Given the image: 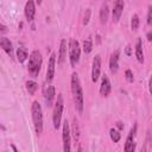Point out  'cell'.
I'll list each match as a JSON object with an SVG mask.
<instances>
[{"label": "cell", "mask_w": 152, "mask_h": 152, "mask_svg": "<svg viewBox=\"0 0 152 152\" xmlns=\"http://www.w3.org/2000/svg\"><path fill=\"white\" fill-rule=\"evenodd\" d=\"M31 113H32L34 131L37 135H40L43 132V112H42V107L38 101H33L32 107H31Z\"/></svg>", "instance_id": "3"}, {"label": "cell", "mask_w": 152, "mask_h": 152, "mask_svg": "<svg viewBox=\"0 0 152 152\" xmlns=\"http://www.w3.org/2000/svg\"><path fill=\"white\" fill-rule=\"evenodd\" d=\"M82 48H83V52L84 53H90V51L93 50V43L90 39H84L82 43Z\"/></svg>", "instance_id": "23"}, {"label": "cell", "mask_w": 152, "mask_h": 152, "mask_svg": "<svg viewBox=\"0 0 152 152\" xmlns=\"http://www.w3.org/2000/svg\"><path fill=\"white\" fill-rule=\"evenodd\" d=\"M146 37H147V40H148V42H151V40H152V32H148Z\"/></svg>", "instance_id": "30"}, {"label": "cell", "mask_w": 152, "mask_h": 152, "mask_svg": "<svg viewBox=\"0 0 152 152\" xmlns=\"http://www.w3.org/2000/svg\"><path fill=\"white\" fill-rule=\"evenodd\" d=\"M108 14H109V10L107 5H102L101 10H100V21L101 24H106L108 20Z\"/></svg>", "instance_id": "18"}, {"label": "cell", "mask_w": 152, "mask_h": 152, "mask_svg": "<svg viewBox=\"0 0 152 152\" xmlns=\"http://www.w3.org/2000/svg\"><path fill=\"white\" fill-rule=\"evenodd\" d=\"M37 88H38V84L34 81H27L26 82V90L28 91L30 95H33L36 93Z\"/></svg>", "instance_id": "21"}, {"label": "cell", "mask_w": 152, "mask_h": 152, "mask_svg": "<svg viewBox=\"0 0 152 152\" xmlns=\"http://www.w3.org/2000/svg\"><path fill=\"white\" fill-rule=\"evenodd\" d=\"M65 58H66V40L62 39L59 43V52H58V58H57L58 65H63V63L65 62Z\"/></svg>", "instance_id": "14"}, {"label": "cell", "mask_w": 152, "mask_h": 152, "mask_svg": "<svg viewBox=\"0 0 152 152\" xmlns=\"http://www.w3.org/2000/svg\"><path fill=\"white\" fill-rule=\"evenodd\" d=\"M124 6H125L124 0H115L114 7H113V11H112V18H113L114 23H118L120 20L122 11H124Z\"/></svg>", "instance_id": "10"}, {"label": "cell", "mask_w": 152, "mask_h": 152, "mask_svg": "<svg viewBox=\"0 0 152 152\" xmlns=\"http://www.w3.org/2000/svg\"><path fill=\"white\" fill-rule=\"evenodd\" d=\"M126 55H128V56L131 55V46H129V45L126 48Z\"/></svg>", "instance_id": "31"}, {"label": "cell", "mask_w": 152, "mask_h": 152, "mask_svg": "<svg viewBox=\"0 0 152 152\" xmlns=\"http://www.w3.org/2000/svg\"><path fill=\"white\" fill-rule=\"evenodd\" d=\"M116 126H118L119 129H124V125H122L121 121H118V122H116Z\"/></svg>", "instance_id": "29"}, {"label": "cell", "mask_w": 152, "mask_h": 152, "mask_svg": "<svg viewBox=\"0 0 152 152\" xmlns=\"http://www.w3.org/2000/svg\"><path fill=\"white\" fill-rule=\"evenodd\" d=\"M125 77H126V80H127L128 82H133V80H134V77H133V72H132L129 69H127V70L125 71Z\"/></svg>", "instance_id": "25"}, {"label": "cell", "mask_w": 152, "mask_h": 152, "mask_svg": "<svg viewBox=\"0 0 152 152\" xmlns=\"http://www.w3.org/2000/svg\"><path fill=\"white\" fill-rule=\"evenodd\" d=\"M17 58H18L19 63H24L26 61V58H27V50L24 46L18 48V50H17Z\"/></svg>", "instance_id": "19"}, {"label": "cell", "mask_w": 152, "mask_h": 152, "mask_svg": "<svg viewBox=\"0 0 152 152\" xmlns=\"http://www.w3.org/2000/svg\"><path fill=\"white\" fill-rule=\"evenodd\" d=\"M36 1H37V4H38V5H40V4H42V1H43V0H36Z\"/></svg>", "instance_id": "34"}, {"label": "cell", "mask_w": 152, "mask_h": 152, "mask_svg": "<svg viewBox=\"0 0 152 152\" xmlns=\"http://www.w3.org/2000/svg\"><path fill=\"white\" fill-rule=\"evenodd\" d=\"M135 132H137V125H134L131 128V131H129V133L126 138V144H125V151L126 152H133L134 148H135V142H134Z\"/></svg>", "instance_id": "8"}, {"label": "cell", "mask_w": 152, "mask_h": 152, "mask_svg": "<svg viewBox=\"0 0 152 152\" xmlns=\"http://www.w3.org/2000/svg\"><path fill=\"white\" fill-rule=\"evenodd\" d=\"M43 63V58H42V53L38 50H33L28 57V65H27V70L28 74L34 78L38 76L39 71H40V66Z\"/></svg>", "instance_id": "2"}, {"label": "cell", "mask_w": 152, "mask_h": 152, "mask_svg": "<svg viewBox=\"0 0 152 152\" xmlns=\"http://www.w3.org/2000/svg\"><path fill=\"white\" fill-rule=\"evenodd\" d=\"M70 84H71V93H72V97H74V102H75V108L80 114H82L83 107H84V103H83L84 97H83V90L81 87V82H80L78 75L76 72H74L71 75Z\"/></svg>", "instance_id": "1"}, {"label": "cell", "mask_w": 152, "mask_h": 152, "mask_svg": "<svg viewBox=\"0 0 152 152\" xmlns=\"http://www.w3.org/2000/svg\"><path fill=\"white\" fill-rule=\"evenodd\" d=\"M5 31H6V27H5V25H2V24H1V32L4 33Z\"/></svg>", "instance_id": "32"}, {"label": "cell", "mask_w": 152, "mask_h": 152, "mask_svg": "<svg viewBox=\"0 0 152 152\" xmlns=\"http://www.w3.org/2000/svg\"><path fill=\"white\" fill-rule=\"evenodd\" d=\"M100 72H101V57L100 55H96L91 64V81L93 82H96L99 80Z\"/></svg>", "instance_id": "7"}, {"label": "cell", "mask_w": 152, "mask_h": 152, "mask_svg": "<svg viewBox=\"0 0 152 152\" xmlns=\"http://www.w3.org/2000/svg\"><path fill=\"white\" fill-rule=\"evenodd\" d=\"M110 89H112V87H110V81H109L108 76H107L106 74H103V75H102V77H101L100 94H101L102 96H104V97H106V96H108V95H109Z\"/></svg>", "instance_id": "11"}, {"label": "cell", "mask_w": 152, "mask_h": 152, "mask_svg": "<svg viewBox=\"0 0 152 152\" xmlns=\"http://www.w3.org/2000/svg\"><path fill=\"white\" fill-rule=\"evenodd\" d=\"M71 133H72V137L75 139V141H78L80 139V127H78V122L76 119L72 120V124H71Z\"/></svg>", "instance_id": "20"}, {"label": "cell", "mask_w": 152, "mask_h": 152, "mask_svg": "<svg viewBox=\"0 0 152 152\" xmlns=\"http://www.w3.org/2000/svg\"><path fill=\"white\" fill-rule=\"evenodd\" d=\"M55 66H56V53L52 52L50 55L49 62H48V69H46V81L51 82L55 76Z\"/></svg>", "instance_id": "9"}, {"label": "cell", "mask_w": 152, "mask_h": 152, "mask_svg": "<svg viewBox=\"0 0 152 152\" xmlns=\"http://www.w3.org/2000/svg\"><path fill=\"white\" fill-rule=\"evenodd\" d=\"M11 147H12V150H13L14 152H18V150H17V147H15L14 145H11Z\"/></svg>", "instance_id": "33"}, {"label": "cell", "mask_w": 152, "mask_h": 152, "mask_svg": "<svg viewBox=\"0 0 152 152\" xmlns=\"http://www.w3.org/2000/svg\"><path fill=\"white\" fill-rule=\"evenodd\" d=\"M119 57H120V51L115 50L109 58V70L112 74H116L119 69Z\"/></svg>", "instance_id": "13"}, {"label": "cell", "mask_w": 152, "mask_h": 152, "mask_svg": "<svg viewBox=\"0 0 152 152\" xmlns=\"http://www.w3.org/2000/svg\"><path fill=\"white\" fill-rule=\"evenodd\" d=\"M147 24L152 26V6L148 7V12H147Z\"/></svg>", "instance_id": "27"}, {"label": "cell", "mask_w": 152, "mask_h": 152, "mask_svg": "<svg viewBox=\"0 0 152 152\" xmlns=\"http://www.w3.org/2000/svg\"><path fill=\"white\" fill-rule=\"evenodd\" d=\"M62 138H63V150L65 152H69L71 150V146H70V127H69V122H68L66 119L63 122Z\"/></svg>", "instance_id": "6"}, {"label": "cell", "mask_w": 152, "mask_h": 152, "mask_svg": "<svg viewBox=\"0 0 152 152\" xmlns=\"http://www.w3.org/2000/svg\"><path fill=\"white\" fill-rule=\"evenodd\" d=\"M63 96L62 94H58L57 96V101L55 103V108H53V114H52V122H53V127L56 129L59 128L61 126V119H62V113H63Z\"/></svg>", "instance_id": "5"}, {"label": "cell", "mask_w": 152, "mask_h": 152, "mask_svg": "<svg viewBox=\"0 0 152 152\" xmlns=\"http://www.w3.org/2000/svg\"><path fill=\"white\" fill-rule=\"evenodd\" d=\"M139 24H140V20H139L138 14H133L132 18H131V28H132V31H137L138 27H139Z\"/></svg>", "instance_id": "22"}, {"label": "cell", "mask_w": 152, "mask_h": 152, "mask_svg": "<svg viewBox=\"0 0 152 152\" xmlns=\"http://www.w3.org/2000/svg\"><path fill=\"white\" fill-rule=\"evenodd\" d=\"M148 90H150V94L152 95V76L150 77V81H148Z\"/></svg>", "instance_id": "28"}, {"label": "cell", "mask_w": 152, "mask_h": 152, "mask_svg": "<svg viewBox=\"0 0 152 152\" xmlns=\"http://www.w3.org/2000/svg\"><path fill=\"white\" fill-rule=\"evenodd\" d=\"M135 57L138 59V62L142 63L144 62V52H142V44H141V39L138 38L137 44H135Z\"/></svg>", "instance_id": "17"}, {"label": "cell", "mask_w": 152, "mask_h": 152, "mask_svg": "<svg viewBox=\"0 0 152 152\" xmlns=\"http://www.w3.org/2000/svg\"><path fill=\"white\" fill-rule=\"evenodd\" d=\"M109 135H110V139L114 141V142H118L120 139H121V134L118 129L115 128H110L109 129Z\"/></svg>", "instance_id": "24"}, {"label": "cell", "mask_w": 152, "mask_h": 152, "mask_svg": "<svg viewBox=\"0 0 152 152\" xmlns=\"http://www.w3.org/2000/svg\"><path fill=\"white\" fill-rule=\"evenodd\" d=\"M89 18H90V8H87L86 13H84V18H83V24L84 25H87L89 23Z\"/></svg>", "instance_id": "26"}, {"label": "cell", "mask_w": 152, "mask_h": 152, "mask_svg": "<svg viewBox=\"0 0 152 152\" xmlns=\"http://www.w3.org/2000/svg\"><path fill=\"white\" fill-rule=\"evenodd\" d=\"M25 17L28 21H32L34 19V14H36V5L33 0H27V2L25 4Z\"/></svg>", "instance_id": "12"}, {"label": "cell", "mask_w": 152, "mask_h": 152, "mask_svg": "<svg viewBox=\"0 0 152 152\" xmlns=\"http://www.w3.org/2000/svg\"><path fill=\"white\" fill-rule=\"evenodd\" d=\"M68 49H69V59H70V65L72 68L76 66V64L80 61V56H81V46L80 43L76 39H70L69 44H68Z\"/></svg>", "instance_id": "4"}, {"label": "cell", "mask_w": 152, "mask_h": 152, "mask_svg": "<svg viewBox=\"0 0 152 152\" xmlns=\"http://www.w3.org/2000/svg\"><path fill=\"white\" fill-rule=\"evenodd\" d=\"M0 45H1L2 50H4L7 55L12 56V53H13V48H12V43L10 42L8 38H6V37H1V39H0Z\"/></svg>", "instance_id": "16"}, {"label": "cell", "mask_w": 152, "mask_h": 152, "mask_svg": "<svg viewBox=\"0 0 152 152\" xmlns=\"http://www.w3.org/2000/svg\"><path fill=\"white\" fill-rule=\"evenodd\" d=\"M55 87L53 86H49L45 90V103L48 107H51L55 100Z\"/></svg>", "instance_id": "15"}]
</instances>
